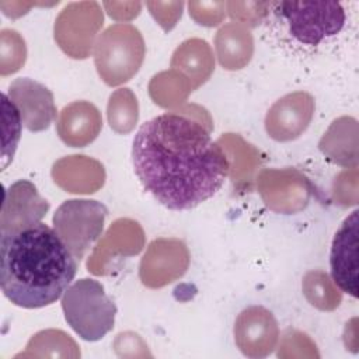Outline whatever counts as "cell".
<instances>
[{
	"mask_svg": "<svg viewBox=\"0 0 359 359\" xmlns=\"http://www.w3.org/2000/svg\"><path fill=\"white\" fill-rule=\"evenodd\" d=\"M132 163L143 188L171 210L208 201L230 171L226 153L206 128L180 114H161L139 128Z\"/></svg>",
	"mask_w": 359,
	"mask_h": 359,
	"instance_id": "obj_1",
	"label": "cell"
},
{
	"mask_svg": "<svg viewBox=\"0 0 359 359\" xmlns=\"http://www.w3.org/2000/svg\"><path fill=\"white\" fill-rule=\"evenodd\" d=\"M79 261L45 223L0 233V286L22 309H41L63 296L76 276Z\"/></svg>",
	"mask_w": 359,
	"mask_h": 359,
	"instance_id": "obj_2",
	"label": "cell"
},
{
	"mask_svg": "<svg viewBox=\"0 0 359 359\" xmlns=\"http://www.w3.org/2000/svg\"><path fill=\"white\" fill-rule=\"evenodd\" d=\"M62 310L72 330L88 342L102 339L115 324V303L104 286L91 278H81L67 287L62 296Z\"/></svg>",
	"mask_w": 359,
	"mask_h": 359,
	"instance_id": "obj_3",
	"label": "cell"
},
{
	"mask_svg": "<svg viewBox=\"0 0 359 359\" xmlns=\"http://www.w3.org/2000/svg\"><path fill=\"white\" fill-rule=\"evenodd\" d=\"M276 7L292 36L306 45H318L337 35L345 24V11L338 1H280Z\"/></svg>",
	"mask_w": 359,
	"mask_h": 359,
	"instance_id": "obj_4",
	"label": "cell"
},
{
	"mask_svg": "<svg viewBox=\"0 0 359 359\" xmlns=\"http://www.w3.org/2000/svg\"><path fill=\"white\" fill-rule=\"evenodd\" d=\"M107 213L105 205L94 199L65 201L55 212V230L79 262L101 236Z\"/></svg>",
	"mask_w": 359,
	"mask_h": 359,
	"instance_id": "obj_5",
	"label": "cell"
},
{
	"mask_svg": "<svg viewBox=\"0 0 359 359\" xmlns=\"http://www.w3.org/2000/svg\"><path fill=\"white\" fill-rule=\"evenodd\" d=\"M358 226L359 210L355 209L337 230L330 254L334 283L355 299L358 297Z\"/></svg>",
	"mask_w": 359,
	"mask_h": 359,
	"instance_id": "obj_6",
	"label": "cell"
},
{
	"mask_svg": "<svg viewBox=\"0 0 359 359\" xmlns=\"http://www.w3.org/2000/svg\"><path fill=\"white\" fill-rule=\"evenodd\" d=\"M8 98L18 108L22 125L31 132H41L56 118L53 94L43 84L29 79H15L8 86Z\"/></svg>",
	"mask_w": 359,
	"mask_h": 359,
	"instance_id": "obj_7",
	"label": "cell"
},
{
	"mask_svg": "<svg viewBox=\"0 0 359 359\" xmlns=\"http://www.w3.org/2000/svg\"><path fill=\"white\" fill-rule=\"evenodd\" d=\"M3 100V119H4V142H3V154H1V168L4 170L7 164L13 160L17 143L21 136L22 119L18 108L13 104L6 93L1 94Z\"/></svg>",
	"mask_w": 359,
	"mask_h": 359,
	"instance_id": "obj_8",
	"label": "cell"
}]
</instances>
